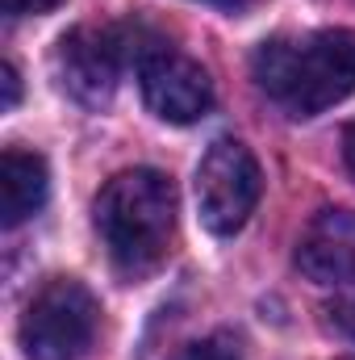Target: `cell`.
Wrapping results in <instances>:
<instances>
[{
  "mask_svg": "<svg viewBox=\"0 0 355 360\" xmlns=\"http://www.w3.org/2000/svg\"><path fill=\"white\" fill-rule=\"evenodd\" d=\"M176 184L159 168H126L96 193L92 222L121 276H147L163 264L176 235Z\"/></svg>",
  "mask_w": 355,
  "mask_h": 360,
  "instance_id": "obj_1",
  "label": "cell"
},
{
  "mask_svg": "<svg viewBox=\"0 0 355 360\" xmlns=\"http://www.w3.org/2000/svg\"><path fill=\"white\" fill-rule=\"evenodd\" d=\"M251 72L288 117H318L355 92V30L272 38L255 51Z\"/></svg>",
  "mask_w": 355,
  "mask_h": 360,
  "instance_id": "obj_2",
  "label": "cell"
},
{
  "mask_svg": "<svg viewBox=\"0 0 355 360\" xmlns=\"http://www.w3.org/2000/svg\"><path fill=\"white\" fill-rule=\"evenodd\" d=\"M96 327L100 306L92 289L76 276H55L29 297L17 340L29 360H80L96 340Z\"/></svg>",
  "mask_w": 355,
  "mask_h": 360,
  "instance_id": "obj_3",
  "label": "cell"
},
{
  "mask_svg": "<svg viewBox=\"0 0 355 360\" xmlns=\"http://www.w3.org/2000/svg\"><path fill=\"white\" fill-rule=\"evenodd\" d=\"M264 193L260 160L239 139H217L196 164V214L209 235H239Z\"/></svg>",
  "mask_w": 355,
  "mask_h": 360,
  "instance_id": "obj_4",
  "label": "cell"
},
{
  "mask_svg": "<svg viewBox=\"0 0 355 360\" xmlns=\"http://www.w3.org/2000/svg\"><path fill=\"white\" fill-rule=\"evenodd\" d=\"M138 89H142L147 109L172 126H192L213 109L209 72L196 59L180 55L163 42H155L138 55Z\"/></svg>",
  "mask_w": 355,
  "mask_h": 360,
  "instance_id": "obj_5",
  "label": "cell"
},
{
  "mask_svg": "<svg viewBox=\"0 0 355 360\" xmlns=\"http://www.w3.org/2000/svg\"><path fill=\"white\" fill-rule=\"evenodd\" d=\"M121 59H126V38L113 25H80L63 34L55 51L63 89L88 109H100L113 101L117 80H121Z\"/></svg>",
  "mask_w": 355,
  "mask_h": 360,
  "instance_id": "obj_6",
  "label": "cell"
},
{
  "mask_svg": "<svg viewBox=\"0 0 355 360\" xmlns=\"http://www.w3.org/2000/svg\"><path fill=\"white\" fill-rule=\"evenodd\" d=\"M297 269L314 285L355 281V214L351 210H318L314 222L297 239Z\"/></svg>",
  "mask_w": 355,
  "mask_h": 360,
  "instance_id": "obj_7",
  "label": "cell"
},
{
  "mask_svg": "<svg viewBox=\"0 0 355 360\" xmlns=\"http://www.w3.org/2000/svg\"><path fill=\"white\" fill-rule=\"evenodd\" d=\"M51 193V172L46 160L21 147H8L0 155V222L4 226H21L25 218H34L46 205Z\"/></svg>",
  "mask_w": 355,
  "mask_h": 360,
  "instance_id": "obj_8",
  "label": "cell"
},
{
  "mask_svg": "<svg viewBox=\"0 0 355 360\" xmlns=\"http://www.w3.org/2000/svg\"><path fill=\"white\" fill-rule=\"evenodd\" d=\"M184 360H243V352H239V340L230 331H213V335L196 340Z\"/></svg>",
  "mask_w": 355,
  "mask_h": 360,
  "instance_id": "obj_9",
  "label": "cell"
},
{
  "mask_svg": "<svg viewBox=\"0 0 355 360\" xmlns=\"http://www.w3.org/2000/svg\"><path fill=\"white\" fill-rule=\"evenodd\" d=\"M17 101H21V76L13 63H0V109L8 113V109H17Z\"/></svg>",
  "mask_w": 355,
  "mask_h": 360,
  "instance_id": "obj_10",
  "label": "cell"
},
{
  "mask_svg": "<svg viewBox=\"0 0 355 360\" xmlns=\"http://www.w3.org/2000/svg\"><path fill=\"white\" fill-rule=\"evenodd\" d=\"M63 0H0V8L8 13V17H29V13H51V8H59Z\"/></svg>",
  "mask_w": 355,
  "mask_h": 360,
  "instance_id": "obj_11",
  "label": "cell"
},
{
  "mask_svg": "<svg viewBox=\"0 0 355 360\" xmlns=\"http://www.w3.org/2000/svg\"><path fill=\"white\" fill-rule=\"evenodd\" d=\"M343 160H347V168H351V176H355V122L343 130Z\"/></svg>",
  "mask_w": 355,
  "mask_h": 360,
  "instance_id": "obj_12",
  "label": "cell"
},
{
  "mask_svg": "<svg viewBox=\"0 0 355 360\" xmlns=\"http://www.w3.org/2000/svg\"><path fill=\"white\" fill-rule=\"evenodd\" d=\"M209 4H222V8H243L247 0H209Z\"/></svg>",
  "mask_w": 355,
  "mask_h": 360,
  "instance_id": "obj_13",
  "label": "cell"
},
{
  "mask_svg": "<svg viewBox=\"0 0 355 360\" xmlns=\"http://www.w3.org/2000/svg\"><path fill=\"white\" fill-rule=\"evenodd\" d=\"M347 360H351V356H347Z\"/></svg>",
  "mask_w": 355,
  "mask_h": 360,
  "instance_id": "obj_14",
  "label": "cell"
}]
</instances>
